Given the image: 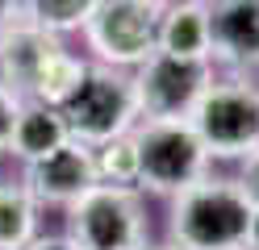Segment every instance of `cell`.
<instances>
[{
    "mask_svg": "<svg viewBox=\"0 0 259 250\" xmlns=\"http://www.w3.org/2000/svg\"><path fill=\"white\" fill-rule=\"evenodd\" d=\"M59 113L67 121V133L84 146H101L109 138H121L138 121L134 79L109 71V67H88L79 88L63 100Z\"/></svg>",
    "mask_w": 259,
    "mask_h": 250,
    "instance_id": "cell-4",
    "label": "cell"
},
{
    "mask_svg": "<svg viewBox=\"0 0 259 250\" xmlns=\"http://www.w3.org/2000/svg\"><path fill=\"white\" fill-rule=\"evenodd\" d=\"M21 105H25V100L0 79V155H5L9 142H13V125H17V117H21Z\"/></svg>",
    "mask_w": 259,
    "mask_h": 250,
    "instance_id": "cell-17",
    "label": "cell"
},
{
    "mask_svg": "<svg viewBox=\"0 0 259 250\" xmlns=\"http://www.w3.org/2000/svg\"><path fill=\"white\" fill-rule=\"evenodd\" d=\"M138 150V183L151 192H184L188 183L205 179L209 155L188 121H142L130 129Z\"/></svg>",
    "mask_w": 259,
    "mask_h": 250,
    "instance_id": "cell-5",
    "label": "cell"
},
{
    "mask_svg": "<svg viewBox=\"0 0 259 250\" xmlns=\"http://www.w3.org/2000/svg\"><path fill=\"white\" fill-rule=\"evenodd\" d=\"M63 50L59 33L34 25L29 17H17L5 33H0V79L9 83L21 100H29V88L46 63Z\"/></svg>",
    "mask_w": 259,
    "mask_h": 250,
    "instance_id": "cell-10",
    "label": "cell"
},
{
    "mask_svg": "<svg viewBox=\"0 0 259 250\" xmlns=\"http://www.w3.org/2000/svg\"><path fill=\"white\" fill-rule=\"evenodd\" d=\"M213 83L209 59H180L167 50H155L138 63L134 96L142 121H188L192 105Z\"/></svg>",
    "mask_w": 259,
    "mask_h": 250,
    "instance_id": "cell-6",
    "label": "cell"
},
{
    "mask_svg": "<svg viewBox=\"0 0 259 250\" xmlns=\"http://www.w3.org/2000/svg\"><path fill=\"white\" fill-rule=\"evenodd\" d=\"M34 229H38L34 196L25 188L5 183L0 188V250H25L34 242Z\"/></svg>",
    "mask_w": 259,
    "mask_h": 250,
    "instance_id": "cell-13",
    "label": "cell"
},
{
    "mask_svg": "<svg viewBox=\"0 0 259 250\" xmlns=\"http://www.w3.org/2000/svg\"><path fill=\"white\" fill-rule=\"evenodd\" d=\"M247 250H259V200L251 209V229H247Z\"/></svg>",
    "mask_w": 259,
    "mask_h": 250,
    "instance_id": "cell-21",
    "label": "cell"
},
{
    "mask_svg": "<svg viewBox=\"0 0 259 250\" xmlns=\"http://www.w3.org/2000/svg\"><path fill=\"white\" fill-rule=\"evenodd\" d=\"M84 71H88V67L79 63L71 50H59V55L38 71L34 88H29V100H38V105H51V109H63V100H67V96L79 88Z\"/></svg>",
    "mask_w": 259,
    "mask_h": 250,
    "instance_id": "cell-14",
    "label": "cell"
},
{
    "mask_svg": "<svg viewBox=\"0 0 259 250\" xmlns=\"http://www.w3.org/2000/svg\"><path fill=\"white\" fill-rule=\"evenodd\" d=\"M96 183V163L92 146L84 142H63L59 150L42 155L34 163H25V192L46 205H71Z\"/></svg>",
    "mask_w": 259,
    "mask_h": 250,
    "instance_id": "cell-8",
    "label": "cell"
},
{
    "mask_svg": "<svg viewBox=\"0 0 259 250\" xmlns=\"http://www.w3.org/2000/svg\"><path fill=\"white\" fill-rule=\"evenodd\" d=\"M96 5L101 0H29V5H21V17H29L34 25L51 29V33H67V29L88 25Z\"/></svg>",
    "mask_w": 259,
    "mask_h": 250,
    "instance_id": "cell-15",
    "label": "cell"
},
{
    "mask_svg": "<svg viewBox=\"0 0 259 250\" xmlns=\"http://www.w3.org/2000/svg\"><path fill=\"white\" fill-rule=\"evenodd\" d=\"M25 250H79L71 238H34Z\"/></svg>",
    "mask_w": 259,
    "mask_h": 250,
    "instance_id": "cell-19",
    "label": "cell"
},
{
    "mask_svg": "<svg viewBox=\"0 0 259 250\" xmlns=\"http://www.w3.org/2000/svg\"><path fill=\"white\" fill-rule=\"evenodd\" d=\"M255 200L238 179H197L176 192L171 246L180 250H247Z\"/></svg>",
    "mask_w": 259,
    "mask_h": 250,
    "instance_id": "cell-1",
    "label": "cell"
},
{
    "mask_svg": "<svg viewBox=\"0 0 259 250\" xmlns=\"http://www.w3.org/2000/svg\"><path fill=\"white\" fill-rule=\"evenodd\" d=\"M209 159H247L259 150V88L242 79L209 83L188 113Z\"/></svg>",
    "mask_w": 259,
    "mask_h": 250,
    "instance_id": "cell-3",
    "label": "cell"
},
{
    "mask_svg": "<svg viewBox=\"0 0 259 250\" xmlns=\"http://www.w3.org/2000/svg\"><path fill=\"white\" fill-rule=\"evenodd\" d=\"M159 0H101L88 17V42L92 50L113 67H138L159 46Z\"/></svg>",
    "mask_w": 259,
    "mask_h": 250,
    "instance_id": "cell-7",
    "label": "cell"
},
{
    "mask_svg": "<svg viewBox=\"0 0 259 250\" xmlns=\"http://www.w3.org/2000/svg\"><path fill=\"white\" fill-rule=\"evenodd\" d=\"M63 142H71V133H67V121H63L59 109L38 105V100L21 105V117H17V125H13V142H9L13 155L34 163L42 155H51V150H59Z\"/></svg>",
    "mask_w": 259,
    "mask_h": 250,
    "instance_id": "cell-12",
    "label": "cell"
},
{
    "mask_svg": "<svg viewBox=\"0 0 259 250\" xmlns=\"http://www.w3.org/2000/svg\"><path fill=\"white\" fill-rule=\"evenodd\" d=\"M242 188H247V196L251 200H259V150H251L247 155V167H242Z\"/></svg>",
    "mask_w": 259,
    "mask_h": 250,
    "instance_id": "cell-18",
    "label": "cell"
},
{
    "mask_svg": "<svg viewBox=\"0 0 259 250\" xmlns=\"http://www.w3.org/2000/svg\"><path fill=\"white\" fill-rule=\"evenodd\" d=\"M21 17V0H0V33Z\"/></svg>",
    "mask_w": 259,
    "mask_h": 250,
    "instance_id": "cell-20",
    "label": "cell"
},
{
    "mask_svg": "<svg viewBox=\"0 0 259 250\" xmlns=\"http://www.w3.org/2000/svg\"><path fill=\"white\" fill-rule=\"evenodd\" d=\"M159 5H163V9H167V5H184V0H159Z\"/></svg>",
    "mask_w": 259,
    "mask_h": 250,
    "instance_id": "cell-22",
    "label": "cell"
},
{
    "mask_svg": "<svg viewBox=\"0 0 259 250\" xmlns=\"http://www.w3.org/2000/svg\"><path fill=\"white\" fill-rule=\"evenodd\" d=\"M209 59L226 67H259V0H205Z\"/></svg>",
    "mask_w": 259,
    "mask_h": 250,
    "instance_id": "cell-9",
    "label": "cell"
},
{
    "mask_svg": "<svg viewBox=\"0 0 259 250\" xmlns=\"http://www.w3.org/2000/svg\"><path fill=\"white\" fill-rule=\"evenodd\" d=\"M180 59H209V13L205 0H184V5H167L163 21H159V46Z\"/></svg>",
    "mask_w": 259,
    "mask_h": 250,
    "instance_id": "cell-11",
    "label": "cell"
},
{
    "mask_svg": "<svg viewBox=\"0 0 259 250\" xmlns=\"http://www.w3.org/2000/svg\"><path fill=\"white\" fill-rule=\"evenodd\" d=\"M92 163H96V183H138V150H134V138L121 133V138H109L92 150Z\"/></svg>",
    "mask_w": 259,
    "mask_h": 250,
    "instance_id": "cell-16",
    "label": "cell"
},
{
    "mask_svg": "<svg viewBox=\"0 0 259 250\" xmlns=\"http://www.w3.org/2000/svg\"><path fill=\"white\" fill-rule=\"evenodd\" d=\"M155 250H180V246H155Z\"/></svg>",
    "mask_w": 259,
    "mask_h": 250,
    "instance_id": "cell-23",
    "label": "cell"
},
{
    "mask_svg": "<svg viewBox=\"0 0 259 250\" xmlns=\"http://www.w3.org/2000/svg\"><path fill=\"white\" fill-rule=\"evenodd\" d=\"M21 5H29V0H21Z\"/></svg>",
    "mask_w": 259,
    "mask_h": 250,
    "instance_id": "cell-24",
    "label": "cell"
},
{
    "mask_svg": "<svg viewBox=\"0 0 259 250\" xmlns=\"http://www.w3.org/2000/svg\"><path fill=\"white\" fill-rule=\"evenodd\" d=\"M67 238L79 250H147V213L134 188L92 183L67 205Z\"/></svg>",
    "mask_w": 259,
    "mask_h": 250,
    "instance_id": "cell-2",
    "label": "cell"
}]
</instances>
